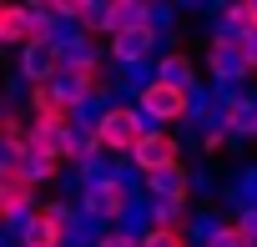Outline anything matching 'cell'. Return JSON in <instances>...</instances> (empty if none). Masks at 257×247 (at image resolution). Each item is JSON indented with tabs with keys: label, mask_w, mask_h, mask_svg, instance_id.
Returning <instances> with one entry per match:
<instances>
[{
	"label": "cell",
	"mask_w": 257,
	"mask_h": 247,
	"mask_svg": "<svg viewBox=\"0 0 257 247\" xmlns=\"http://www.w3.org/2000/svg\"><path fill=\"white\" fill-rule=\"evenodd\" d=\"M137 106H142V116L152 121L157 132H172V127H182V121H192V96L177 91V86H167V81H152L137 96Z\"/></svg>",
	"instance_id": "obj_3"
},
{
	"label": "cell",
	"mask_w": 257,
	"mask_h": 247,
	"mask_svg": "<svg viewBox=\"0 0 257 247\" xmlns=\"http://www.w3.org/2000/svg\"><path fill=\"white\" fill-rule=\"evenodd\" d=\"M182 152H187V142H182L177 132H157V127H152V132L142 137V147L132 152V167H137V172H142V182H147V177H157V172L187 167V162H182Z\"/></svg>",
	"instance_id": "obj_5"
},
{
	"label": "cell",
	"mask_w": 257,
	"mask_h": 247,
	"mask_svg": "<svg viewBox=\"0 0 257 247\" xmlns=\"http://www.w3.org/2000/svg\"><path fill=\"white\" fill-rule=\"evenodd\" d=\"M207 247H252V242H247V232H242L237 222H227V227H222V232H217Z\"/></svg>",
	"instance_id": "obj_17"
},
{
	"label": "cell",
	"mask_w": 257,
	"mask_h": 247,
	"mask_svg": "<svg viewBox=\"0 0 257 247\" xmlns=\"http://www.w3.org/2000/svg\"><path fill=\"white\" fill-rule=\"evenodd\" d=\"M232 222V212H222L217 202H202V207H192V222H187V237H192V247H207L222 227Z\"/></svg>",
	"instance_id": "obj_11"
},
{
	"label": "cell",
	"mask_w": 257,
	"mask_h": 247,
	"mask_svg": "<svg viewBox=\"0 0 257 247\" xmlns=\"http://www.w3.org/2000/svg\"><path fill=\"white\" fill-rule=\"evenodd\" d=\"M222 187H227V182H222V177H217L207 162H197V167H192V197H202V202H217V197H222Z\"/></svg>",
	"instance_id": "obj_15"
},
{
	"label": "cell",
	"mask_w": 257,
	"mask_h": 247,
	"mask_svg": "<svg viewBox=\"0 0 257 247\" xmlns=\"http://www.w3.org/2000/svg\"><path fill=\"white\" fill-rule=\"evenodd\" d=\"M91 127H96V142H101V152H106L111 162H132V152H137L142 137L152 132V121L142 116L137 101H121V106H106Z\"/></svg>",
	"instance_id": "obj_1"
},
{
	"label": "cell",
	"mask_w": 257,
	"mask_h": 247,
	"mask_svg": "<svg viewBox=\"0 0 257 247\" xmlns=\"http://www.w3.org/2000/svg\"><path fill=\"white\" fill-rule=\"evenodd\" d=\"M187 222H192V202H152V227L187 232Z\"/></svg>",
	"instance_id": "obj_14"
},
{
	"label": "cell",
	"mask_w": 257,
	"mask_h": 247,
	"mask_svg": "<svg viewBox=\"0 0 257 247\" xmlns=\"http://www.w3.org/2000/svg\"><path fill=\"white\" fill-rule=\"evenodd\" d=\"M232 222H237V227H242V232H247V242H252V247H257V207H247V212H237V217H232Z\"/></svg>",
	"instance_id": "obj_19"
},
{
	"label": "cell",
	"mask_w": 257,
	"mask_h": 247,
	"mask_svg": "<svg viewBox=\"0 0 257 247\" xmlns=\"http://www.w3.org/2000/svg\"><path fill=\"white\" fill-rule=\"evenodd\" d=\"M16 76H21L26 86H51V81L61 76V51H56V46L31 41V46L16 56Z\"/></svg>",
	"instance_id": "obj_6"
},
{
	"label": "cell",
	"mask_w": 257,
	"mask_h": 247,
	"mask_svg": "<svg viewBox=\"0 0 257 247\" xmlns=\"http://www.w3.org/2000/svg\"><path fill=\"white\" fill-rule=\"evenodd\" d=\"M96 247H142V237H137V232H126V227H111V232H101Z\"/></svg>",
	"instance_id": "obj_18"
},
{
	"label": "cell",
	"mask_w": 257,
	"mask_h": 247,
	"mask_svg": "<svg viewBox=\"0 0 257 247\" xmlns=\"http://www.w3.org/2000/svg\"><path fill=\"white\" fill-rule=\"evenodd\" d=\"M21 172H26V182H36V187L46 192V187H61L71 167H66V162H51V157H41V152H26V157H21Z\"/></svg>",
	"instance_id": "obj_12"
},
{
	"label": "cell",
	"mask_w": 257,
	"mask_h": 247,
	"mask_svg": "<svg viewBox=\"0 0 257 247\" xmlns=\"http://www.w3.org/2000/svg\"><path fill=\"white\" fill-rule=\"evenodd\" d=\"M36 207H41V187L26 182L21 167H0V227H6V237H21Z\"/></svg>",
	"instance_id": "obj_2"
},
{
	"label": "cell",
	"mask_w": 257,
	"mask_h": 247,
	"mask_svg": "<svg viewBox=\"0 0 257 247\" xmlns=\"http://www.w3.org/2000/svg\"><path fill=\"white\" fill-rule=\"evenodd\" d=\"M0 41L16 46V51L31 46V16H26V6H6V11H0Z\"/></svg>",
	"instance_id": "obj_13"
},
{
	"label": "cell",
	"mask_w": 257,
	"mask_h": 247,
	"mask_svg": "<svg viewBox=\"0 0 257 247\" xmlns=\"http://www.w3.org/2000/svg\"><path fill=\"white\" fill-rule=\"evenodd\" d=\"M232 96V111H227V127H232V137H237V152L247 147V142H257V91H227Z\"/></svg>",
	"instance_id": "obj_9"
},
{
	"label": "cell",
	"mask_w": 257,
	"mask_h": 247,
	"mask_svg": "<svg viewBox=\"0 0 257 247\" xmlns=\"http://www.w3.org/2000/svg\"><path fill=\"white\" fill-rule=\"evenodd\" d=\"M157 81H167V86H177V91L197 96V91L207 86V71H202V61H197V56L172 51V56H162V61H157Z\"/></svg>",
	"instance_id": "obj_7"
},
{
	"label": "cell",
	"mask_w": 257,
	"mask_h": 247,
	"mask_svg": "<svg viewBox=\"0 0 257 247\" xmlns=\"http://www.w3.org/2000/svg\"><path fill=\"white\" fill-rule=\"evenodd\" d=\"M142 247H192V237H187V232H162V227H152V232L142 237Z\"/></svg>",
	"instance_id": "obj_16"
},
{
	"label": "cell",
	"mask_w": 257,
	"mask_h": 247,
	"mask_svg": "<svg viewBox=\"0 0 257 247\" xmlns=\"http://www.w3.org/2000/svg\"><path fill=\"white\" fill-rule=\"evenodd\" d=\"M202 71H207V81H212L217 91H237V86H247V81H252V76H247V66H242L237 36H212V41H207V51H202Z\"/></svg>",
	"instance_id": "obj_4"
},
{
	"label": "cell",
	"mask_w": 257,
	"mask_h": 247,
	"mask_svg": "<svg viewBox=\"0 0 257 247\" xmlns=\"http://www.w3.org/2000/svg\"><path fill=\"white\" fill-rule=\"evenodd\" d=\"M147 202H197L192 197V167H172L147 177Z\"/></svg>",
	"instance_id": "obj_10"
},
{
	"label": "cell",
	"mask_w": 257,
	"mask_h": 247,
	"mask_svg": "<svg viewBox=\"0 0 257 247\" xmlns=\"http://www.w3.org/2000/svg\"><path fill=\"white\" fill-rule=\"evenodd\" d=\"M71 137H76V121H31V152H41L51 162H66Z\"/></svg>",
	"instance_id": "obj_8"
}]
</instances>
